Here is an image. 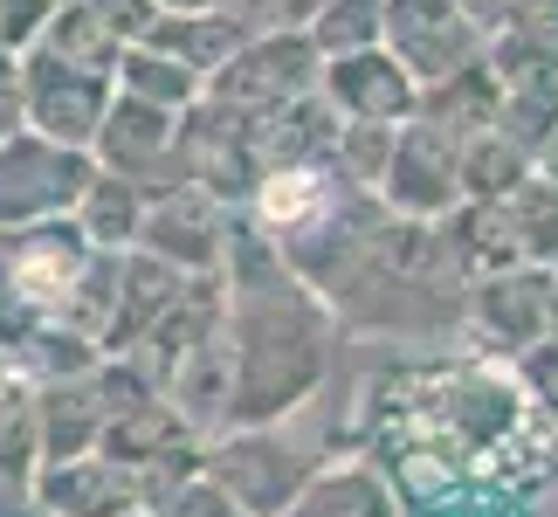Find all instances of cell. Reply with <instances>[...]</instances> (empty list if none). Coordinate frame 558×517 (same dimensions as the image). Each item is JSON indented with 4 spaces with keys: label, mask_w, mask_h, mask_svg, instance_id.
Listing matches in <instances>:
<instances>
[{
    "label": "cell",
    "mask_w": 558,
    "mask_h": 517,
    "mask_svg": "<svg viewBox=\"0 0 558 517\" xmlns=\"http://www.w3.org/2000/svg\"><path fill=\"white\" fill-rule=\"evenodd\" d=\"M221 290H228V345H234L228 428L283 421L325 394L338 373V332L345 325L242 207H234V228H228Z\"/></svg>",
    "instance_id": "1"
},
{
    "label": "cell",
    "mask_w": 558,
    "mask_h": 517,
    "mask_svg": "<svg viewBox=\"0 0 558 517\" xmlns=\"http://www.w3.org/2000/svg\"><path fill=\"white\" fill-rule=\"evenodd\" d=\"M317 297L345 332L379 345H448L469 332V269L456 263L441 221H414L393 207L366 228V242L331 269Z\"/></svg>",
    "instance_id": "2"
},
{
    "label": "cell",
    "mask_w": 558,
    "mask_h": 517,
    "mask_svg": "<svg viewBox=\"0 0 558 517\" xmlns=\"http://www.w3.org/2000/svg\"><path fill=\"white\" fill-rule=\"evenodd\" d=\"M97 255L104 249L76 228V214L0 228V345H14L35 325H70Z\"/></svg>",
    "instance_id": "3"
},
{
    "label": "cell",
    "mask_w": 558,
    "mask_h": 517,
    "mask_svg": "<svg viewBox=\"0 0 558 517\" xmlns=\"http://www.w3.org/2000/svg\"><path fill=\"white\" fill-rule=\"evenodd\" d=\"M311 421H317V400H304L283 421L221 428V435L207 442V477L228 483V497L242 504L248 517H283L296 504V490L331 462L325 442L311 435Z\"/></svg>",
    "instance_id": "4"
},
{
    "label": "cell",
    "mask_w": 558,
    "mask_h": 517,
    "mask_svg": "<svg viewBox=\"0 0 558 517\" xmlns=\"http://www.w3.org/2000/svg\"><path fill=\"white\" fill-rule=\"evenodd\" d=\"M317 76H325V49L311 41V28H255L242 49L228 56V70L207 76V97L255 118V124H269L276 111H290L296 97H311Z\"/></svg>",
    "instance_id": "5"
},
{
    "label": "cell",
    "mask_w": 558,
    "mask_h": 517,
    "mask_svg": "<svg viewBox=\"0 0 558 517\" xmlns=\"http://www.w3.org/2000/svg\"><path fill=\"white\" fill-rule=\"evenodd\" d=\"M97 172L90 145H62L35 124L0 139V228H28V221H56V214H76L83 187Z\"/></svg>",
    "instance_id": "6"
},
{
    "label": "cell",
    "mask_w": 558,
    "mask_h": 517,
    "mask_svg": "<svg viewBox=\"0 0 558 517\" xmlns=\"http://www.w3.org/2000/svg\"><path fill=\"white\" fill-rule=\"evenodd\" d=\"M111 104H118V70L76 62V56L49 49V41H35L21 56V118L35 132H49L62 145H97Z\"/></svg>",
    "instance_id": "7"
},
{
    "label": "cell",
    "mask_w": 558,
    "mask_h": 517,
    "mask_svg": "<svg viewBox=\"0 0 558 517\" xmlns=\"http://www.w3.org/2000/svg\"><path fill=\"white\" fill-rule=\"evenodd\" d=\"M180 159H186V180L207 187L214 201H228V207H248V193L263 187V172H269L263 124L228 111V104H214V97L180 111Z\"/></svg>",
    "instance_id": "8"
},
{
    "label": "cell",
    "mask_w": 558,
    "mask_h": 517,
    "mask_svg": "<svg viewBox=\"0 0 558 517\" xmlns=\"http://www.w3.org/2000/svg\"><path fill=\"white\" fill-rule=\"evenodd\" d=\"M379 201L393 214H414V221H441V214L462 207V139L435 118H407L393 132V159H386Z\"/></svg>",
    "instance_id": "9"
},
{
    "label": "cell",
    "mask_w": 558,
    "mask_h": 517,
    "mask_svg": "<svg viewBox=\"0 0 558 517\" xmlns=\"http://www.w3.org/2000/svg\"><path fill=\"white\" fill-rule=\"evenodd\" d=\"M97 448H104V456H118L124 469H138L153 497H159V490H173L180 477H193V469H207V435L166 394H145L138 407H124V414L104 428Z\"/></svg>",
    "instance_id": "10"
},
{
    "label": "cell",
    "mask_w": 558,
    "mask_h": 517,
    "mask_svg": "<svg viewBox=\"0 0 558 517\" xmlns=\"http://www.w3.org/2000/svg\"><path fill=\"white\" fill-rule=\"evenodd\" d=\"M551 276L558 269H538V263L469 276V332L497 359H518L524 345L551 338Z\"/></svg>",
    "instance_id": "11"
},
{
    "label": "cell",
    "mask_w": 558,
    "mask_h": 517,
    "mask_svg": "<svg viewBox=\"0 0 558 517\" xmlns=\"http://www.w3.org/2000/svg\"><path fill=\"white\" fill-rule=\"evenodd\" d=\"M97 166H111L124 172V180H138V187H186V159H180V111H166V104H145L132 91H118L111 104V118H104V132H97Z\"/></svg>",
    "instance_id": "12"
},
{
    "label": "cell",
    "mask_w": 558,
    "mask_h": 517,
    "mask_svg": "<svg viewBox=\"0 0 558 517\" xmlns=\"http://www.w3.org/2000/svg\"><path fill=\"white\" fill-rule=\"evenodd\" d=\"M386 49H393L414 83H441L448 70L476 62L489 49V35L462 14V0H386Z\"/></svg>",
    "instance_id": "13"
},
{
    "label": "cell",
    "mask_w": 558,
    "mask_h": 517,
    "mask_svg": "<svg viewBox=\"0 0 558 517\" xmlns=\"http://www.w3.org/2000/svg\"><path fill=\"white\" fill-rule=\"evenodd\" d=\"M228 228H234V207H228V201H214L207 187H193V180H186V187L153 193L138 249L166 255V263L186 269V276H214V269H221V255H228Z\"/></svg>",
    "instance_id": "14"
},
{
    "label": "cell",
    "mask_w": 558,
    "mask_h": 517,
    "mask_svg": "<svg viewBox=\"0 0 558 517\" xmlns=\"http://www.w3.org/2000/svg\"><path fill=\"white\" fill-rule=\"evenodd\" d=\"M317 91L331 97V111L345 124H407L421 111V83L414 70L373 41V49H345V56H325V76H317Z\"/></svg>",
    "instance_id": "15"
},
{
    "label": "cell",
    "mask_w": 558,
    "mask_h": 517,
    "mask_svg": "<svg viewBox=\"0 0 558 517\" xmlns=\"http://www.w3.org/2000/svg\"><path fill=\"white\" fill-rule=\"evenodd\" d=\"M35 510L41 517H132V510H153V490H145L138 469L90 448V456H62L35 469Z\"/></svg>",
    "instance_id": "16"
},
{
    "label": "cell",
    "mask_w": 558,
    "mask_h": 517,
    "mask_svg": "<svg viewBox=\"0 0 558 517\" xmlns=\"http://www.w3.org/2000/svg\"><path fill=\"white\" fill-rule=\"evenodd\" d=\"M186 290V269H173L153 249H111V290H104V317H97V345L104 352H132L153 332V317Z\"/></svg>",
    "instance_id": "17"
},
{
    "label": "cell",
    "mask_w": 558,
    "mask_h": 517,
    "mask_svg": "<svg viewBox=\"0 0 558 517\" xmlns=\"http://www.w3.org/2000/svg\"><path fill=\"white\" fill-rule=\"evenodd\" d=\"M228 325V290H221V269L214 276H186V290L173 297V304H166L159 317H153V332H145L138 345H132V359L145 365V373H153V386L166 394V380L180 373V365L201 352V345L214 338Z\"/></svg>",
    "instance_id": "18"
},
{
    "label": "cell",
    "mask_w": 558,
    "mask_h": 517,
    "mask_svg": "<svg viewBox=\"0 0 558 517\" xmlns=\"http://www.w3.org/2000/svg\"><path fill=\"white\" fill-rule=\"evenodd\" d=\"M255 28L242 14H228V8H159V21L145 28V41L153 49H166L173 62H186L193 76H214V70H228V56L242 49Z\"/></svg>",
    "instance_id": "19"
},
{
    "label": "cell",
    "mask_w": 558,
    "mask_h": 517,
    "mask_svg": "<svg viewBox=\"0 0 558 517\" xmlns=\"http://www.w3.org/2000/svg\"><path fill=\"white\" fill-rule=\"evenodd\" d=\"M283 517H407V504L379 462H325Z\"/></svg>",
    "instance_id": "20"
},
{
    "label": "cell",
    "mask_w": 558,
    "mask_h": 517,
    "mask_svg": "<svg viewBox=\"0 0 558 517\" xmlns=\"http://www.w3.org/2000/svg\"><path fill=\"white\" fill-rule=\"evenodd\" d=\"M166 400L180 407V414L201 428V435L214 442L228 428V400H234V345H228V325L214 332L201 352H193L173 380H166Z\"/></svg>",
    "instance_id": "21"
},
{
    "label": "cell",
    "mask_w": 558,
    "mask_h": 517,
    "mask_svg": "<svg viewBox=\"0 0 558 517\" xmlns=\"http://www.w3.org/2000/svg\"><path fill=\"white\" fill-rule=\"evenodd\" d=\"M497 111H504V83H497V70H489V49H483L476 62H462V70H448L441 83H427V91H421V118L448 124L456 139L489 132V124H497Z\"/></svg>",
    "instance_id": "22"
},
{
    "label": "cell",
    "mask_w": 558,
    "mask_h": 517,
    "mask_svg": "<svg viewBox=\"0 0 558 517\" xmlns=\"http://www.w3.org/2000/svg\"><path fill=\"white\" fill-rule=\"evenodd\" d=\"M145 207H153V187L124 180V172H111V166H97L90 187H83V201H76V228L90 235L97 249H138Z\"/></svg>",
    "instance_id": "23"
},
{
    "label": "cell",
    "mask_w": 558,
    "mask_h": 517,
    "mask_svg": "<svg viewBox=\"0 0 558 517\" xmlns=\"http://www.w3.org/2000/svg\"><path fill=\"white\" fill-rule=\"evenodd\" d=\"M504 228H510V249L518 263H538V269H558V180L531 172L518 193H504Z\"/></svg>",
    "instance_id": "24"
},
{
    "label": "cell",
    "mask_w": 558,
    "mask_h": 517,
    "mask_svg": "<svg viewBox=\"0 0 558 517\" xmlns=\"http://www.w3.org/2000/svg\"><path fill=\"white\" fill-rule=\"evenodd\" d=\"M41 469V421H35V386L8 380L0 386V490H35Z\"/></svg>",
    "instance_id": "25"
},
{
    "label": "cell",
    "mask_w": 558,
    "mask_h": 517,
    "mask_svg": "<svg viewBox=\"0 0 558 517\" xmlns=\"http://www.w3.org/2000/svg\"><path fill=\"white\" fill-rule=\"evenodd\" d=\"M118 91H132L145 104H166V111H193V104L207 97V76H193L186 62H173L166 49H153V41H132L118 62Z\"/></svg>",
    "instance_id": "26"
},
{
    "label": "cell",
    "mask_w": 558,
    "mask_h": 517,
    "mask_svg": "<svg viewBox=\"0 0 558 517\" xmlns=\"http://www.w3.org/2000/svg\"><path fill=\"white\" fill-rule=\"evenodd\" d=\"M531 180V153L518 139H504L497 124L476 139H462V201H504Z\"/></svg>",
    "instance_id": "27"
},
{
    "label": "cell",
    "mask_w": 558,
    "mask_h": 517,
    "mask_svg": "<svg viewBox=\"0 0 558 517\" xmlns=\"http://www.w3.org/2000/svg\"><path fill=\"white\" fill-rule=\"evenodd\" d=\"M41 41L62 56H76V62H97V70H118L124 62V41L97 21L90 0H56V14H49V28H41Z\"/></svg>",
    "instance_id": "28"
},
{
    "label": "cell",
    "mask_w": 558,
    "mask_h": 517,
    "mask_svg": "<svg viewBox=\"0 0 558 517\" xmlns=\"http://www.w3.org/2000/svg\"><path fill=\"white\" fill-rule=\"evenodd\" d=\"M311 41L325 56L373 49V41H386V0H325V14L311 21Z\"/></svg>",
    "instance_id": "29"
},
{
    "label": "cell",
    "mask_w": 558,
    "mask_h": 517,
    "mask_svg": "<svg viewBox=\"0 0 558 517\" xmlns=\"http://www.w3.org/2000/svg\"><path fill=\"white\" fill-rule=\"evenodd\" d=\"M393 132L400 124H338V145H331V166L345 172V180L373 187L386 180V159H393Z\"/></svg>",
    "instance_id": "30"
},
{
    "label": "cell",
    "mask_w": 558,
    "mask_h": 517,
    "mask_svg": "<svg viewBox=\"0 0 558 517\" xmlns=\"http://www.w3.org/2000/svg\"><path fill=\"white\" fill-rule=\"evenodd\" d=\"M153 517H248V510L228 497V483H214L207 469H193V477H180L173 490L153 497Z\"/></svg>",
    "instance_id": "31"
},
{
    "label": "cell",
    "mask_w": 558,
    "mask_h": 517,
    "mask_svg": "<svg viewBox=\"0 0 558 517\" xmlns=\"http://www.w3.org/2000/svg\"><path fill=\"white\" fill-rule=\"evenodd\" d=\"M510 373H518L524 400H531V414H545V421L558 428V332L538 338V345H524V352L510 359Z\"/></svg>",
    "instance_id": "32"
},
{
    "label": "cell",
    "mask_w": 558,
    "mask_h": 517,
    "mask_svg": "<svg viewBox=\"0 0 558 517\" xmlns=\"http://www.w3.org/2000/svg\"><path fill=\"white\" fill-rule=\"evenodd\" d=\"M49 14H56V0H0V49L28 56L41 28H49Z\"/></svg>",
    "instance_id": "33"
},
{
    "label": "cell",
    "mask_w": 558,
    "mask_h": 517,
    "mask_svg": "<svg viewBox=\"0 0 558 517\" xmlns=\"http://www.w3.org/2000/svg\"><path fill=\"white\" fill-rule=\"evenodd\" d=\"M90 8H97V21L124 41V49H132V41H145V28L159 21V0H90Z\"/></svg>",
    "instance_id": "34"
},
{
    "label": "cell",
    "mask_w": 558,
    "mask_h": 517,
    "mask_svg": "<svg viewBox=\"0 0 558 517\" xmlns=\"http://www.w3.org/2000/svg\"><path fill=\"white\" fill-rule=\"evenodd\" d=\"M504 28L538 35V41H551V49H558V0H518V14H510Z\"/></svg>",
    "instance_id": "35"
},
{
    "label": "cell",
    "mask_w": 558,
    "mask_h": 517,
    "mask_svg": "<svg viewBox=\"0 0 558 517\" xmlns=\"http://www.w3.org/2000/svg\"><path fill=\"white\" fill-rule=\"evenodd\" d=\"M21 124H28V118H21V56L0 49V139L21 132Z\"/></svg>",
    "instance_id": "36"
},
{
    "label": "cell",
    "mask_w": 558,
    "mask_h": 517,
    "mask_svg": "<svg viewBox=\"0 0 558 517\" xmlns=\"http://www.w3.org/2000/svg\"><path fill=\"white\" fill-rule=\"evenodd\" d=\"M462 14H469V21H476V28H483V35H497V28H504V21H510V14H518V0H462Z\"/></svg>",
    "instance_id": "37"
},
{
    "label": "cell",
    "mask_w": 558,
    "mask_h": 517,
    "mask_svg": "<svg viewBox=\"0 0 558 517\" xmlns=\"http://www.w3.org/2000/svg\"><path fill=\"white\" fill-rule=\"evenodd\" d=\"M228 14H242L248 28H276V14H283V0H221Z\"/></svg>",
    "instance_id": "38"
},
{
    "label": "cell",
    "mask_w": 558,
    "mask_h": 517,
    "mask_svg": "<svg viewBox=\"0 0 558 517\" xmlns=\"http://www.w3.org/2000/svg\"><path fill=\"white\" fill-rule=\"evenodd\" d=\"M317 14H325V0H283V14H276V28H311Z\"/></svg>",
    "instance_id": "39"
},
{
    "label": "cell",
    "mask_w": 558,
    "mask_h": 517,
    "mask_svg": "<svg viewBox=\"0 0 558 517\" xmlns=\"http://www.w3.org/2000/svg\"><path fill=\"white\" fill-rule=\"evenodd\" d=\"M531 172H545V180H558V132L538 145V159H531Z\"/></svg>",
    "instance_id": "40"
},
{
    "label": "cell",
    "mask_w": 558,
    "mask_h": 517,
    "mask_svg": "<svg viewBox=\"0 0 558 517\" xmlns=\"http://www.w3.org/2000/svg\"><path fill=\"white\" fill-rule=\"evenodd\" d=\"M531 517H558V483H551L545 497H538V510H531Z\"/></svg>",
    "instance_id": "41"
},
{
    "label": "cell",
    "mask_w": 558,
    "mask_h": 517,
    "mask_svg": "<svg viewBox=\"0 0 558 517\" xmlns=\"http://www.w3.org/2000/svg\"><path fill=\"white\" fill-rule=\"evenodd\" d=\"M159 8H221V0H159Z\"/></svg>",
    "instance_id": "42"
},
{
    "label": "cell",
    "mask_w": 558,
    "mask_h": 517,
    "mask_svg": "<svg viewBox=\"0 0 558 517\" xmlns=\"http://www.w3.org/2000/svg\"><path fill=\"white\" fill-rule=\"evenodd\" d=\"M551 332H558V276H551Z\"/></svg>",
    "instance_id": "43"
},
{
    "label": "cell",
    "mask_w": 558,
    "mask_h": 517,
    "mask_svg": "<svg viewBox=\"0 0 558 517\" xmlns=\"http://www.w3.org/2000/svg\"><path fill=\"white\" fill-rule=\"evenodd\" d=\"M14 380V365H8V352H0V386H8Z\"/></svg>",
    "instance_id": "44"
},
{
    "label": "cell",
    "mask_w": 558,
    "mask_h": 517,
    "mask_svg": "<svg viewBox=\"0 0 558 517\" xmlns=\"http://www.w3.org/2000/svg\"><path fill=\"white\" fill-rule=\"evenodd\" d=\"M132 517H153V510H132Z\"/></svg>",
    "instance_id": "45"
},
{
    "label": "cell",
    "mask_w": 558,
    "mask_h": 517,
    "mask_svg": "<svg viewBox=\"0 0 558 517\" xmlns=\"http://www.w3.org/2000/svg\"><path fill=\"white\" fill-rule=\"evenodd\" d=\"M551 448H558V428H551Z\"/></svg>",
    "instance_id": "46"
}]
</instances>
